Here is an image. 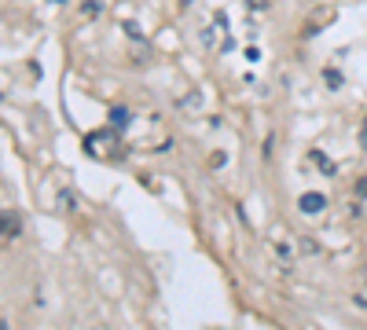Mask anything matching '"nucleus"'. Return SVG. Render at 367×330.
Masks as SVG:
<instances>
[{"mask_svg": "<svg viewBox=\"0 0 367 330\" xmlns=\"http://www.w3.org/2000/svg\"><path fill=\"white\" fill-rule=\"evenodd\" d=\"M99 11H103V8H99V0H84V4H81V15H84V18H96Z\"/></svg>", "mask_w": 367, "mask_h": 330, "instance_id": "obj_6", "label": "nucleus"}, {"mask_svg": "<svg viewBox=\"0 0 367 330\" xmlns=\"http://www.w3.org/2000/svg\"><path fill=\"white\" fill-rule=\"evenodd\" d=\"M301 250H305V253H319V250H316V242H312V238H301Z\"/></svg>", "mask_w": 367, "mask_h": 330, "instance_id": "obj_8", "label": "nucleus"}, {"mask_svg": "<svg viewBox=\"0 0 367 330\" xmlns=\"http://www.w3.org/2000/svg\"><path fill=\"white\" fill-rule=\"evenodd\" d=\"M55 209H62V213H77V194H74L70 187H59V194H55Z\"/></svg>", "mask_w": 367, "mask_h": 330, "instance_id": "obj_4", "label": "nucleus"}, {"mask_svg": "<svg viewBox=\"0 0 367 330\" xmlns=\"http://www.w3.org/2000/svg\"><path fill=\"white\" fill-rule=\"evenodd\" d=\"M18 235V216L8 209V213H0V242H11Z\"/></svg>", "mask_w": 367, "mask_h": 330, "instance_id": "obj_3", "label": "nucleus"}, {"mask_svg": "<svg viewBox=\"0 0 367 330\" xmlns=\"http://www.w3.org/2000/svg\"><path fill=\"white\" fill-rule=\"evenodd\" d=\"M84 150H89L92 158H111L114 154V136L111 132H92V136H84Z\"/></svg>", "mask_w": 367, "mask_h": 330, "instance_id": "obj_1", "label": "nucleus"}, {"mask_svg": "<svg viewBox=\"0 0 367 330\" xmlns=\"http://www.w3.org/2000/svg\"><path fill=\"white\" fill-rule=\"evenodd\" d=\"M52 4H67V0H52Z\"/></svg>", "mask_w": 367, "mask_h": 330, "instance_id": "obj_12", "label": "nucleus"}, {"mask_svg": "<svg viewBox=\"0 0 367 330\" xmlns=\"http://www.w3.org/2000/svg\"><path fill=\"white\" fill-rule=\"evenodd\" d=\"M327 84H331V88H338V84H341V77H338V70H327Z\"/></svg>", "mask_w": 367, "mask_h": 330, "instance_id": "obj_9", "label": "nucleus"}, {"mask_svg": "<svg viewBox=\"0 0 367 330\" xmlns=\"http://www.w3.org/2000/svg\"><path fill=\"white\" fill-rule=\"evenodd\" d=\"M356 194H360V198H367V180H360V187H356Z\"/></svg>", "mask_w": 367, "mask_h": 330, "instance_id": "obj_10", "label": "nucleus"}, {"mask_svg": "<svg viewBox=\"0 0 367 330\" xmlns=\"http://www.w3.org/2000/svg\"><path fill=\"white\" fill-rule=\"evenodd\" d=\"M250 11H268V0H246Z\"/></svg>", "mask_w": 367, "mask_h": 330, "instance_id": "obj_7", "label": "nucleus"}, {"mask_svg": "<svg viewBox=\"0 0 367 330\" xmlns=\"http://www.w3.org/2000/svg\"><path fill=\"white\" fill-rule=\"evenodd\" d=\"M297 209L305 213V216H316V213H323V209H327V198H323L319 191H305V194L297 198Z\"/></svg>", "mask_w": 367, "mask_h": 330, "instance_id": "obj_2", "label": "nucleus"}, {"mask_svg": "<svg viewBox=\"0 0 367 330\" xmlns=\"http://www.w3.org/2000/svg\"><path fill=\"white\" fill-rule=\"evenodd\" d=\"M111 121H114V128H118V132H121V128H128V110H125V106H118L114 114H111Z\"/></svg>", "mask_w": 367, "mask_h": 330, "instance_id": "obj_5", "label": "nucleus"}, {"mask_svg": "<svg viewBox=\"0 0 367 330\" xmlns=\"http://www.w3.org/2000/svg\"><path fill=\"white\" fill-rule=\"evenodd\" d=\"M180 4H184V8H191V4H195V0H180Z\"/></svg>", "mask_w": 367, "mask_h": 330, "instance_id": "obj_11", "label": "nucleus"}]
</instances>
